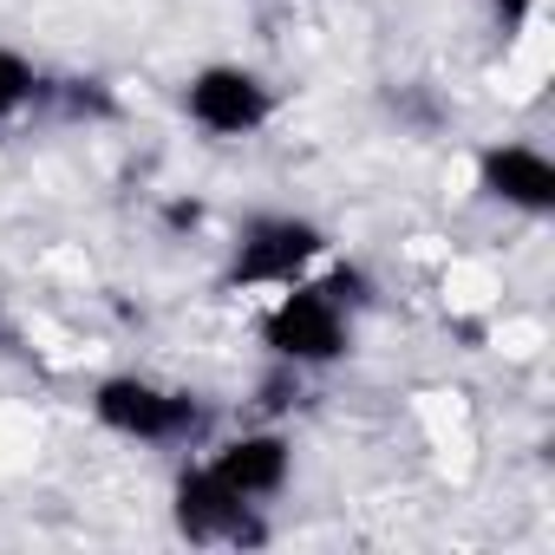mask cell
I'll use <instances>...</instances> for the list:
<instances>
[{
	"label": "cell",
	"instance_id": "obj_8",
	"mask_svg": "<svg viewBox=\"0 0 555 555\" xmlns=\"http://www.w3.org/2000/svg\"><path fill=\"white\" fill-rule=\"evenodd\" d=\"M47 92V79H40V66L21 53V47H0V125L8 118H21L34 99Z\"/></svg>",
	"mask_w": 555,
	"mask_h": 555
},
{
	"label": "cell",
	"instance_id": "obj_6",
	"mask_svg": "<svg viewBox=\"0 0 555 555\" xmlns=\"http://www.w3.org/2000/svg\"><path fill=\"white\" fill-rule=\"evenodd\" d=\"M235 496H248V503H274L288 483H295V438L288 431H274V425H255V431H235V438H222L209 457H203Z\"/></svg>",
	"mask_w": 555,
	"mask_h": 555
},
{
	"label": "cell",
	"instance_id": "obj_5",
	"mask_svg": "<svg viewBox=\"0 0 555 555\" xmlns=\"http://www.w3.org/2000/svg\"><path fill=\"white\" fill-rule=\"evenodd\" d=\"M170 522H177V535L196 542V548H255V542H268L261 503L235 496L209 464L177 470V483H170Z\"/></svg>",
	"mask_w": 555,
	"mask_h": 555
},
{
	"label": "cell",
	"instance_id": "obj_1",
	"mask_svg": "<svg viewBox=\"0 0 555 555\" xmlns=\"http://www.w3.org/2000/svg\"><path fill=\"white\" fill-rule=\"evenodd\" d=\"M261 347L288 373H327V366H340L353 353V308L321 282V274L288 282V288H274V301L261 314Z\"/></svg>",
	"mask_w": 555,
	"mask_h": 555
},
{
	"label": "cell",
	"instance_id": "obj_4",
	"mask_svg": "<svg viewBox=\"0 0 555 555\" xmlns=\"http://www.w3.org/2000/svg\"><path fill=\"white\" fill-rule=\"evenodd\" d=\"M183 118L203 138L242 144V138L274 125V86L255 66H242V60H209V66H196L183 79Z\"/></svg>",
	"mask_w": 555,
	"mask_h": 555
},
{
	"label": "cell",
	"instance_id": "obj_9",
	"mask_svg": "<svg viewBox=\"0 0 555 555\" xmlns=\"http://www.w3.org/2000/svg\"><path fill=\"white\" fill-rule=\"evenodd\" d=\"M542 8H548V0H490V14H496V21H509V27H522V21H535Z\"/></svg>",
	"mask_w": 555,
	"mask_h": 555
},
{
	"label": "cell",
	"instance_id": "obj_2",
	"mask_svg": "<svg viewBox=\"0 0 555 555\" xmlns=\"http://www.w3.org/2000/svg\"><path fill=\"white\" fill-rule=\"evenodd\" d=\"M86 405H92V425L99 431H112L125 444H144V451H183L209 425V412H203L196 392L164 386L151 373H105Z\"/></svg>",
	"mask_w": 555,
	"mask_h": 555
},
{
	"label": "cell",
	"instance_id": "obj_7",
	"mask_svg": "<svg viewBox=\"0 0 555 555\" xmlns=\"http://www.w3.org/2000/svg\"><path fill=\"white\" fill-rule=\"evenodd\" d=\"M477 190L516 216H548L555 209V157L529 138H496L477 151Z\"/></svg>",
	"mask_w": 555,
	"mask_h": 555
},
{
	"label": "cell",
	"instance_id": "obj_3",
	"mask_svg": "<svg viewBox=\"0 0 555 555\" xmlns=\"http://www.w3.org/2000/svg\"><path fill=\"white\" fill-rule=\"evenodd\" d=\"M334 235L314 222V216H295V209H268V216H248L229 242V288H248V295H274L288 282H308V274L327 261Z\"/></svg>",
	"mask_w": 555,
	"mask_h": 555
}]
</instances>
